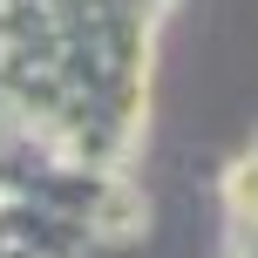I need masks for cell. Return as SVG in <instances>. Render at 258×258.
Here are the masks:
<instances>
[{
  "label": "cell",
  "mask_w": 258,
  "mask_h": 258,
  "mask_svg": "<svg viewBox=\"0 0 258 258\" xmlns=\"http://www.w3.org/2000/svg\"><path fill=\"white\" fill-rule=\"evenodd\" d=\"M224 231H231V258H258V136L251 150L224 170Z\"/></svg>",
  "instance_id": "6da1fadb"
}]
</instances>
